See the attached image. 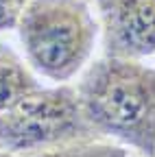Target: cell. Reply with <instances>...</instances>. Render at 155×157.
<instances>
[{
    "label": "cell",
    "mask_w": 155,
    "mask_h": 157,
    "mask_svg": "<svg viewBox=\"0 0 155 157\" xmlns=\"http://www.w3.org/2000/svg\"><path fill=\"white\" fill-rule=\"evenodd\" d=\"M85 122L96 137L155 157V63L99 55L74 81Z\"/></svg>",
    "instance_id": "6da1fadb"
},
{
    "label": "cell",
    "mask_w": 155,
    "mask_h": 157,
    "mask_svg": "<svg viewBox=\"0 0 155 157\" xmlns=\"http://www.w3.org/2000/svg\"><path fill=\"white\" fill-rule=\"evenodd\" d=\"M20 52L44 83H74L101 48L92 0H29L15 24Z\"/></svg>",
    "instance_id": "7a4b0ae2"
},
{
    "label": "cell",
    "mask_w": 155,
    "mask_h": 157,
    "mask_svg": "<svg viewBox=\"0 0 155 157\" xmlns=\"http://www.w3.org/2000/svg\"><path fill=\"white\" fill-rule=\"evenodd\" d=\"M92 135L74 83H44L0 111V146L17 157H35Z\"/></svg>",
    "instance_id": "3957f363"
},
{
    "label": "cell",
    "mask_w": 155,
    "mask_h": 157,
    "mask_svg": "<svg viewBox=\"0 0 155 157\" xmlns=\"http://www.w3.org/2000/svg\"><path fill=\"white\" fill-rule=\"evenodd\" d=\"M101 55L155 59V0H92Z\"/></svg>",
    "instance_id": "277c9868"
},
{
    "label": "cell",
    "mask_w": 155,
    "mask_h": 157,
    "mask_svg": "<svg viewBox=\"0 0 155 157\" xmlns=\"http://www.w3.org/2000/svg\"><path fill=\"white\" fill-rule=\"evenodd\" d=\"M42 85L44 81L29 66L24 55L0 39V111L13 107Z\"/></svg>",
    "instance_id": "5b68a950"
},
{
    "label": "cell",
    "mask_w": 155,
    "mask_h": 157,
    "mask_svg": "<svg viewBox=\"0 0 155 157\" xmlns=\"http://www.w3.org/2000/svg\"><path fill=\"white\" fill-rule=\"evenodd\" d=\"M133 153L118 144V142H111L105 140V137H83V140H74L68 144H61L52 151L40 153L35 157H131Z\"/></svg>",
    "instance_id": "8992f818"
},
{
    "label": "cell",
    "mask_w": 155,
    "mask_h": 157,
    "mask_svg": "<svg viewBox=\"0 0 155 157\" xmlns=\"http://www.w3.org/2000/svg\"><path fill=\"white\" fill-rule=\"evenodd\" d=\"M26 2L29 0H0V9L11 13V15H15V17H20V11H22V7Z\"/></svg>",
    "instance_id": "52a82bcc"
},
{
    "label": "cell",
    "mask_w": 155,
    "mask_h": 157,
    "mask_svg": "<svg viewBox=\"0 0 155 157\" xmlns=\"http://www.w3.org/2000/svg\"><path fill=\"white\" fill-rule=\"evenodd\" d=\"M15 24H17V17L0 9V33H7V31H15Z\"/></svg>",
    "instance_id": "ba28073f"
},
{
    "label": "cell",
    "mask_w": 155,
    "mask_h": 157,
    "mask_svg": "<svg viewBox=\"0 0 155 157\" xmlns=\"http://www.w3.org/2000/svg\"><path fill=\"white\" fill-rule=\"evenodd\" d=\"M0 157H17V155H13L11 151H7V148H2V146H0Z\"/></svg>",
    "instance_id": "9c48e42d"
},
{
    "label": "cell",
    "mask_w": 155,
    "mask_h": 157,
    "mask_svg": "<svg viewBox=\"0 0 155 157\" xmlns=\"http://www.w3.org/2000/svg\"><path fill=\"white\" fill-rule=\"evenodd\" d=\"M131 157H142V155H135V153H133V155H131Z\"/></svg>",
    "instance_id": "30bf717a"
}]
</instances>
